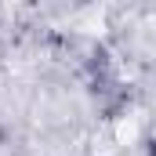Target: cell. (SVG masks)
Here are the masks:
<instances>
[{"mask_svg":"<svg viewBox=\"0 0 156 156\" xmlns=\"http://www.w3.org/2000/svg\"><path fill=\"white\" fill-rule=\"evenodd\" d=\"M0 138H4V134H0Z\"/></svg>","mask_w":156,"mask_h":156,"instance_id":"obj_1","label":"cell"}]
</instances>
